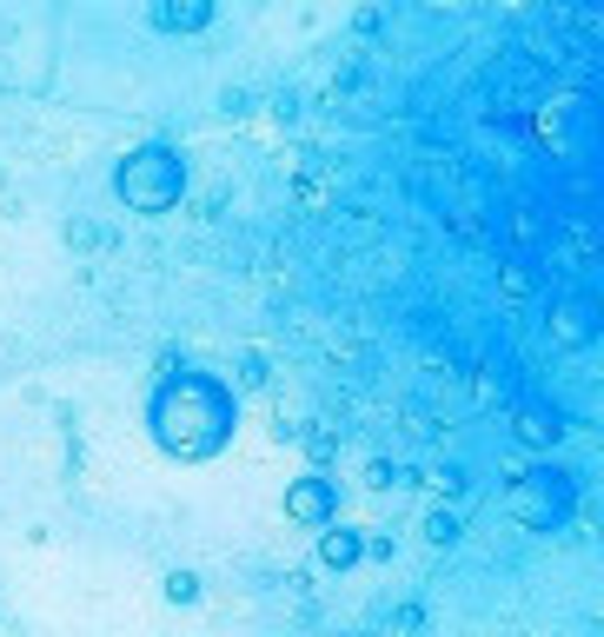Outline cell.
I'll return each instance as SVG.
<instances>
[{"mask_svg": "<svg viewBox=\"0 0 604 637\" xmlns=\"http://www.w3.org/2000/svg\"><path fill=\"white\" fill-rule=\"evenodd\" d=\"M366 558V532H352V525H326L319 532V565L326 572H352Z\"/></svg>", "mask_w": 604, "mask_h": 637, "instance_id": "obj_7", "label": "cell"}, {"mask_svg": "<svg viewBox=\"0 0 604 637\" xmlns=\"http://www.w3.org/2000/svg\"><path fill=\"white\" fill-rule=\"evenodd\" d=\"M598 332H604V306H598V292H559L552 299V346H565V352H585V346H598Z\"/></svg>", "mask_w": 604, "mask_h": 637, "instance_id": "obj_4", "label": "cell"}, {"mask_svg": "<svg viewBox=\"0 0 604 637\" xmlns=\"http://www.w3.org/2000/svg\"><path fill=\"white\" fill-rule=\"evenodd\" d=\"M572 512H579V472H565L552 459L505 485V518H519L525 532H565Z\"/></svg>", "mask_w": 604, "mask_h": 637, "instance_id": "obj_3", "label": "cell"}, {"mask_svg": "<svg viewBox=\"0 0 604 637\" xmlns=\"http://www.w3.org/2000/svg\"><path fill=\"white\" fill-rule=\"evenodd\" d=\"M499 292L519 306V299H532V292H539V273H532L525 259H512V266H499Z\"/></svg>", "mask_w": 604, "mask_h": 637, "instance_id": "obj_9", "label": "cell"}, {"mask_svg": "<svg viewBox=\"0 0 604 637\" xmlns=\"http://www.w3.org/2000/svg\"><path fill=\"white\" fill-rule=\"evenodd\" d=\"M153 27L160 33H199V27H213V0H153Z\"/></svg>", "mask_w": 604, "mask_h": 637, "instance_id": "obj_8", "label": "cell"}, {"mask_svg": "<svg viewBox=\"0 0 604 637\" xmlns=\"http://www.w3.org/2000/svg\"><path fill=\"white\" fill-rule=\"evenodd\" d=\"M286 518H293V525H306V532L339 525V485H332V479H319V472L286 479Z\"/></svg>", "mask_w": 604, "mask_h": 637, "instance_id": "obj_5", "label": "cell"}, {"mask_svg": "<svg viewBox=\"0 0 604 637\" xmlns=\"http://www.w3.org/2000/svg\"><path fill=\"white\" fill-rule=\"evenodd\" d=\"M239 432V392L219 372L180 366L146 392V439L173 459V465H206L233 445Z\"/></svg>", "mask_w": 604, "mask_h": 637, "instance_id": "obj_1", "label": "cell"}, {"mask_svg": "<svg viewBox=\"0 0 604 637\" xmlns=\"http://www.w3.org/2000/svg\"><path fill=\"white\" fill-rule=\"evenodd\" d=\"M426 538H432V545H459V538H465V518H459V512H446V505H439V512H432V518H426Z\"/></svg>", "mask_w": 604, "mask_h": 637, "instance_id": "obj_11", "label": "cell"}, {"mask_svg": "<svg viewBox=\"0 0 604 637\" xmlns=\"http://www.w3.org/2000/svg\"><path fill=\"white\" fill-rule=\"evenodd\" d=\"M199 592H206L199 572H166V578H160V598H166V605H199Z\"/></svg>", "mask_w": 604, "mask_h": 637, "instance_id": "obj_10", "label": "cell"}, {"mask_svg": "<svg viewBox=\"0 0 604 637\" xmlns=\"http://www.w3.org/2000/svg\"><path fill=\"white\" fill-rule=\"evenodd\" d=\"M366 485H399V465H386V459H372V465H366Z\"/></svg>", "mask_w": 604, "mask_h": 637, "instance_id": "obj_12", "label": "cell"}, {"mask_svg": "<svg viewBox=\"0 0 604 637\" xmlns=\"http://www.w3.org/2000/svg\"><path fill=\"white\" fill-rule=\"evenodd\" d=\"M113 199L140 219H160L186 199V153L153 140V146H133L120 166H113Z\"/></svg>", "mask_w": 604, "mask_h": 637, "instance_id": "obj_2", "label": "cell"}, {"mask_svg": "<svg viewBox=\"0 0 604 637\" xmlns=\"http://www.w3.org/2000/svg\"><path fill=\"white\" fill-rule=\"evenodd\" d=\"M512 439H519L525 452L552 459V452L565 445V419H559V412H545V405H519V412H512Z\"/></svg>", "mask_w": 604, "mask_h": 637, "instance_id": "obj_6", "label": "cell"}]
</instances>
